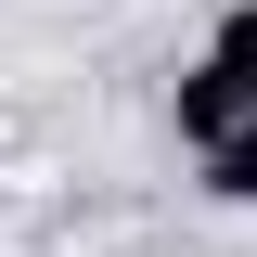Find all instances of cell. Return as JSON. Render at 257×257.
<instances>
[{"instance_id":"obj_1","label":"cell","mask_w":257,"mask_h":257,"mask_svg":"<svg viewBox=\"0 0 257 257\" xmlns=\"http://www.w3.org/2000/svg\"><path fill=\"white\" fill-rule=\"evenodd\" d=\"M244 116H257V103L231 90L219 64H180V77H167V142H180V155H219V142H231Z\"/></svg>"},{"instance_id":"obj_2","label":"cell","mask_w":257,"mask_h":257,"mask_svg":"<svg viewBox=\"0 0 257 257\" xmlns=\"http://www.w3.org/2000/svg\"><path fill=\"white\" fill-rule=\"evenodd\" d=\"M206 64H219L231 90H244V103H257V0H231L219 26H206Z\"/></svg>"},{"instance_id":"obj_3","label":"cell","mask_w":257,"mask_h":257,"mask_svg":"<svg viewBox=\"0 0 257 257\" xmlns=\"http://www.w3.org/2000/svg\"><path fill=\"white\" fill-rule=\"evenodd\" d=\"M193 167H206V193H219V206H257V116L231 128L219 155H193Z\"/></svg>"}]
</instances>
